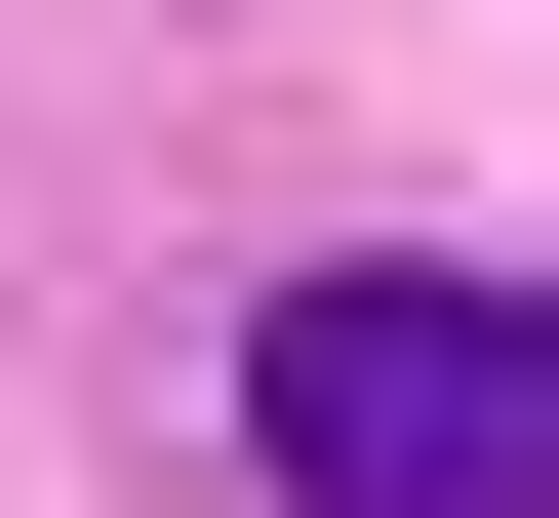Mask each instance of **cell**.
Here are the masks:
<instances>
[{"instance_id":"1","label":"cell","mask_w":559,"mask_h":518,"mask_svg":"<svg viewBox=\"0 0 559 518\" xmlns=\"http://www.w3.org/2000/svg\"><path fill=\"white\" fill-rule=\"evenodd\" d=\"M280 518H559V320L479 240H360V279H280Z\"/></svg>"}]
</instances>
